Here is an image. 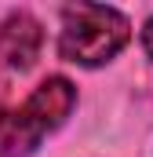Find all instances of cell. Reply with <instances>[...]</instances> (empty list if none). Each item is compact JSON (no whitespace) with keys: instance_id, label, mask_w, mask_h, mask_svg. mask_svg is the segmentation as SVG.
I'll return each instance as SVG.
<instances>
[{"instance_id":"6da1fadb","label":"cell","mask_w":153,"mask_h":157,"mask_svg":"<svg viewBox=\"0 0 153 157\" xmlns=\"http://www.w3.org/2000/svg\"><path fill=\"white\" fill-rule=\"evenodd\" d=\"M76 106V88L66 77H47L18 110L0 113V157H29Z\"/></svg>"},{"instance_id":"7a4b0ae2","label":"cell","mask_w":153,"mask_h":157,"mask_svg":"<svg viewBox=\"0 0 153 157\" xmlns=\"http://www.w3.org/2000/svg\"><path fill=\"white\" fill-rule=\"evenodd\" d=\"M131 26L117 7L102 4H69L62 7L58 55L76 66H102L128 44Z\"/></svg>"},{"instance_id":"3957f363","label":"cell","mask_w":153,"mask_h":157,"mask_svg":"<svg viewBox=\"0 0 153 157\" xmlns=\"http://www.w3.org/2000/svg\"><path fill=\"white\" fill-rule=\"evenodd\" d=\"M40 44H44V29L29 11H11L0 22V59H4V66L26 73L37 62Z\"/></svg>"},{"instance_id":"277c9868","label":"cell","mask_w":153,"mask_h":157,"mask_svg":"<svg viewBox=\"0 0 153 157\" xmlns=\"http://www.w3.org/2000/svg\"><path fill=\"white\" fill-rule=\"evenodd\" d=\"M142 48H146V55L153 59V18H146V26H142Z\"/></svg>"}]
</instances>
